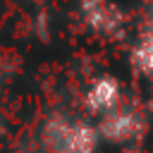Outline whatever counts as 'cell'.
Segmentation results:
<instances>
[{
	"instance_id": "3",
	"label": "cell",
	"mask_w": 153,
	"mask_h": 153,
	"mask_svg": "<svg viewBox=\"0 0 153 153\" xmlns=\"http://www.w3.org/2000/svg\"><path fill=\"white\" fill-rule=\"evenodd\" d=\"M84 22L98 33H112L122 26V12L110 0H81Z\"/></svg>"
},
{
	"instance_id": "6",
	"label": "cell",
	"mask_w": 153,
	"mask_h": 153,
	"mask_svg": "<svg viewBox=\"0 0 153 153\" xmlns=\"http://www.w3.org/2000/svg\"><path fill=\"white\" fill-rule=\"evenodd\" d=\"M0 134H2V122H0Z\"/></svg>"
},
{
	"instance_id": "5",
	"label": "cell",
	"mask_w": 153,
	"mask_h": 153,
	"mask_svg": "<svg viewBox=\"0 0 153 153\" xmlns=\"http://www.w3.org/2000/svg\"><path fill=\"white\" fill-rule=\"evenodd\" d=\"M131 62L136 65L139 72H143L146 76L153 79V29L148 33H143L139 45L131 50Z\"/></svg>"
},
{
	"instance_id": "4",
	"label": "cell",
	"mask_w": 153,
	"mask_h": 153,
	"mask_svg": "<svg viewBox=\"0 0 153 153\" xmlns=\"http://www.w3.org/2000/svg\"><path fill=\"white\" fill-rule=\"evenodd\" d=\"M84 103H86V110L93 115H105V112L115 110L120 105V81L115 76H108V74L96 79L88 86Z\"/></svg>"
},
{
	"instance_id": "2",
	"label": "cell",
	"mask_w": 153,
	"mask_h": 153,
	"mask_svg": "<svg viewBox=\"0 0 153 153\" xmlns=\"http://www.w3.org/2000/svg\"><path fill=\"white\" fill-rule=\"evenodd\" d=\"M98 131L110 143H129V141H139L143 136L146 120H143V115L139 110L115 108V110L100 115Z\"/></svg>"
},
{
	"instance_id": "1",
	"label": "cell",
	"mask_w": 153,
	"mask_h": 153,
	"mask_svg": "<svg viewBox=\"0 0 153 153\" xmlns=\"http://www.w3.org/2000/svg\"><path fill=\"white\" fill-rule=\"evenodd\" d=\"M100 131L84 120H67L65 115L50 117L41 129L43 153H96Z\"/></svg>"
}]
</instances>
